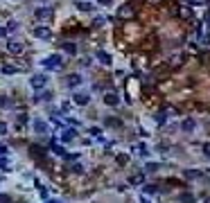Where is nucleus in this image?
<instances>
[{
    "mask_svg": "<svg viewBox=\"0 0 210 203\" xmlns=\"http://www.w3.org/2000/svg\"><path fill=\"white\" fill-rule=\"evenodd\" d=\"M75 136H77V131H75V129H68V131H63L61 140H63V142H70V140H72Z\"/></svg>",
    "mask_w": 210,
    "mask_h": 203,
    "instance_id": "nucleus-10",
    "label": "nucleus"
},
{
    "mask_svg": "<svg viewBox=\"0 0 210 203\" xmlns=\"http://www.w3.org/2000/svg\"><path fill=\"white\" fill-rule=\"evenodd\" d=\"M41 63L45 68H61L63 66V59H61V56H50V59H43Z\"/></svg>",
    "mask_w": 210,
    "mask_h": 203,
    "instance_id": "nucleus-1",
    "label": "nucleus"
},
{
    "mask_svg": "<svg viewBox=\"0 0 210 203\" xmlns=\"http://www.w3.org/2000/svg\"><path fill=\"white\" fill-rule=\"evenodd\" d=\"M0 36H7V30H5V27H0Z\"/></svg>",
    "mask_w": 210,
    "mask_h": 203,
    "instance_id": "nucleus-28",
    "label": "nucleus"
},
{
    "mask_svg": "<svg viewBox=\"0 0 210 203\" xmlns=\"http://www.w3.org/2000/svg\"><path fill=\"white\" fill-rule=\"evenodd\" d=\"M120 124H122V122H120L118 117H108L106 120V127H120Z\"/></svg>",
    "mask_w": 210,
    "mask_h": 203,
    "instance_id": "nucleus-16",
    "label": "nucleus"
},
{
    "mask_svg": "<svg viewBox=\"0 0 210 203\" xmlns=\"http://www.w3.org/2000/svg\"><path fill=\"white\" fill-rule=\"evenodd\" d=\"M151 2H158V0H151Z\"/></svg>",
    "mask_w": 210,
    "mask_h": 203,
    "instance_id": "nucleus-30",
    "label": "nucleus"
},
{
    "mask_svg": "<svg viewBox=\"0 0 210 203\" xmlns=\"http://www.w3.org/2000/svg\"><path fill=\"white\" fill-rule=\"evenodd\" d=\"M79 9H82V11H91L93 5H88V2H79Z\"/></svg>",
    "mask_w": 210,
    "mask_h": 203,
    "instance_id": "nucleus-20",
    "label": "nucleus"
},
{
    "mask_svg": "<svg viewBox=\"0 0 210 203\" xmlns=\"http://www.w3.org/2000/svg\"><path fill=\"white\" fill-rule=\"evenodd\" d=\"M16 27H18V25H16V20H11L9 25H7V30H9V32H14V30H16Z\"/></svg>",
    "mask_w": 210,
    "mask_h": 203,
    "instance_id": "nucleus-25",
    "label": "nucleus"
},
{
    "mask_svg": "<svg viewBox=\"0 0 210 203\" xmlns=\"http://www.w3.org/2000/svg\"><path fill=\"white\" fill-rule=\"evenodd\" d=\"M97 56H99V61H102L104 66H108V63H111V56H108L106 52H97Z\"/></svg>",
    "mask_w": 210,
    "mask_h": 203,
    "instance_id": "nucleus-13",
    "label": "nucleus"
},
{
    "mask_svg": "<svg viewBox=\"0 0 210 203\" xmlns=\"http://www.w3.org/2000/svg\"><path fill=\"white\" fill-rule=\"evenodd\" d=\"M34 36H36V39L47 41L52 36V30H50V27H34Z\"/></svg>",
    "mask_w": 210,
    "mask_h": 203,
    "instance_id": "nucleus-3",
    "label": "nucleus"
},
{
    "mask_svg": "<svg viewBox=\"0 0 210 203\" xmlns=\"http://www.w3.org/2000/svg\"><path fill=\"white\" fill-rule=\"evenodd\" d=\"M5 133H7V124H5V122H0V136H5Z\"/></svg>",
    "mask_w": 210,
    "mask_h": 203,
    "instance_id": "nucleus-24",
    "label": "nucleus"
},
{
    "mask_svg": "<svg viewBox=\"0 0 210 203\" xmlns=\"http://www.w3.org/2000/svg\"><path fill=\"white\" fill-rule=\"evenodd\" d=\"M77 84H82V77H79V75L68 77V86H77Z\"/></svg>",
    "mask_w": 210,
    "mask_h": 203,
    "instance_id": "nucleus-14",
    "label": "nucleus"
},
{
    "mask_svg": "<svg viewBox=\"0 0 210 203\" xmlns=\"http://www.w3.org/2000/svg\"><path fill=\"white\" fill-rule=\"evenodd\" d=\"M2 72H5V75H14L16 68H14V66H5V68H2Z\"/></svg>",
    "mask_w": 210,
    "mask_h": 203,
    "instance_id": "nucleus-21",
    "label": "nucleus"
},
{
    "mask_svg": "<svg viewBox=\"0 0 210 203\" xmlns=\"http://www.w3.org/2000/svg\"><path fill=\"white\" fill-rule=\"evenodd\" d=\"M63 52H68V54H77V45L75 43H61Z\"/></svg>",
    "mask_w": 210,
    "mask_h": 203,
    "instance_id": "nucleus-8",
    "label": "nucleus"
},
{
    "mask_svg": "<svg viewBox=\"0 0 210 203\" xmlns=\"http://www.w3.org/2000/svg\"><path fill=\"white\" fill-rule=\"evenodd\" d=\"M203 153H206V156L210 158V144H206V147H203Z\"/></svg>",
    "mask_w": 210,
    "mask_h": 203,
    "instance_id": "nucleus-26",
    "label": "nucleus"
},
{
    "mask_svg": "<svg viewBox=\"0 0 210 203\" xmlns=\"http://www.w3.org/2000/svg\"><path fill=\"white\" fill-rule=\"evenodd\" d=\"M52 151H54V153H56V156H63V158H68V153H66V151H63V147H59V144H56V142H54V140H52Z\"/></svg>",
    "mask_w": 210,
    "mask_h": 203,
    "instance_id": "nucleus-11",
    "label": "nucleus"
},
{
    "mask_svg": "<svg viewBox=\"0 0 210 203\" xmlns=\"http://www.w3.org/2000/svg\"><path fill=\"white\" fill-rule=\"evenodd\" d=\"M97 2H102V5H108V2H111V0H97Z\"/></svg>",
    "mask_w": 210,
    "mask_h": 203,
    "instance_id": "nucleus-29",
    "label": "nucleus"
},
{
    "mask_svg": "<svg viewBox=\"0 0 210 203\" xmlns=\"http://www.w3.org/2000/svg\"><path fill=\"white\" fill-rule=\"evenodd\" d=\"M7 47H9V52H14V54H18V52H23V43H18V41L9 39V43H7Z\"/></svg>",
    "mask_w": 210,
    "mask_h": 203,
    "instance_id": "nucleus-6",
    "label": "nucleus"
},
{
    "mask_svg": "<svg viewBox=\"0 0 210 203\" xmlns=\"http://www.w3.org/2000/svg\"><path fill=\"white\" fill-rule=\"evenodd\" d=\"M140 181H142V176H140V174H138V176H133V178H131V183H133V185H140Z\"/></svg>",
    "mask_w": 210,
    "mask_h": 203,
    "instance_id": "nucleus-23",
    "label": "nucleus"
},
{
    "mask_svg": "<svg viewBox=\"0 0 210 203\" xmlns=\"http://www.w3.org/2000/svg\"><path fill=\"white\" fill-rule=\"evenodd\" d=\"M194 129V120H183V131H192Z\"/></svg>",
    "mask_w": 210,
    "mask_h": 203,
    "instance_id": "nucleus-15",
    "label": "nucleus"
},
{
    "mask_svg": "<svg viewBox=\"0 0 210 203\" xmlns=\"http://www.w3.org/2000/svg\"><path fill=\"white\" fill-rule=\"evenodd\" d=\"M34 131H36V133H45V131H47V124H45L43 120H36V122H34Z\"/></svg>",
    "mask_w": 210,
    "mask_h": 203,
    "instance_id": "nucleus-7",
    "label": "nucleus"
},
{
    "mask_svg": "<svg viewBox=\"0 0 210 203\" xmlns=\"http://www.w3.org/2000/svg\"><path fill=\"white\" fill-rule=\"evenodd\" d=\"M120 16H122V18H131L133 16V7H122V9H120Z\"/></svg>",
    "mask_w": 210,
    "mask_h": 203,
    "instance_id": "nucleus-12",
    "label": "nucleus"
},
{
    "mask_svg": "<svg viewBox=\"0 0 210 203\" xmlns=\"http://www.w3.org/2000/svg\"><path fill=\"white\" fill-rule=\"evenodd\" d=\"M201 176V172H194V169H192V172H185V178H199Z\"/></svg>",
    "mask_w": 210,
    "mask_h": 203,
    "instance_id": "nucleus-19",
    "label": "nucleus"
},
{
    "mask_svg": "<svg viewBox=\"0 0 210 203\" xmlns=\"http://www.w3.org/2000/svg\"><path fill=\"white\" fill-rule=\"evenodd\" d=\"M5 153H7V147H5V144H0V156H5Z\"/></svg>",
    "mask_w": 210,
    "mask_h": 203,
    "instance_id": "nucleus-27",
    "label": "nucleus"
},
{
    "mask_svg": "<svg viewBox=\"0 0 210 203\" xmlns=\"http://www.w3.org/2000/svg\"><path fill=\"white\" fill-rule=\"evenodd\" d=\"M0 169H5V172H7V169H9V160H7L5 156L0 158Z\"/></svg>",
    "mask_w": 210,
    "mask_h": 203,
    "instance_id": "nucleus-17",
    "label": "nucleus"
},
{
    "mask_svg": "<svg viewBox=\"0 0 210 203\" xmlns=\"http://www.w3.org/2000/svg\"><path fill=\"white\" fill-rule=\"evenodd\" d=\"M30 84H32V88H43L47 84V75H34L30 79Z\"/></svg>",
    "mask_w": 210,
    "mask_h": 203,
    "instance_id": "nucleus-2",
    "label": "nucleus"
},
{
    "mask_svg": "<svg viewBox=\"0 0 210 203\" xmlns=\"http://www.w3.org/2000/svg\"><path fill=\"white\" fill-rule=\"evenodd\" d=\"M88 99H91V97H88L86 93H75V95H72V102H75V104H79V106L88 104Z\"/></svg>",
    "mask_w": 210,
    "mask_h": 203,
    "instance_id": "nucleus-5",
    "label": "nucleus"
},
{
    "mask_svg": "<svg viewBox=\"0 0 210 203\" xmlns=\"http://www.w3.org/2000/svg\"><path fill=\"white\" fill-rule=\"evenodd\" d=\"M156 192H158L156 185H147V187H145V194H156Z\"/></svg>",
    "mask_w": 210,
    "mask_h": 203,
    "instance_id": "nucleus-18",
    "label": "nucleus"
},
{
    "mask_svg": "<svg viewBox=\"0 0 210 203\" xmlns=\"http://www.w3.org/2000/svg\"><path fill=\"white\" fill-rule=\"evenodd\" d=\"M104 102H106V104H111V106H115V104L120 102V97L113 95V93H108V95H104Z\"/></svg>",
    "mask_w": 210,
    "mask_h": 203,
    "instance_id": "nucleus-9",
    "label": "nucleus"
},
{
    "mask_svg": "<svg viewBox=\"0 0 210 203\" xmlns=\"http://www.w3.org/2000/svg\"><path fill=\"white\" fill-rule=\"evenodd\" d=\"M27 122V117L25 115H21V117H16V127H23V124H25Z\"/></svg>",
    "mask_w": 210,
    "mask_h": 203,
    "instance_id": "nucleus-22",
    "label": "nucleus"
},
{
    "mask_svg": "<svg viewBox=\"0 0 210 203\" xmlns=\"http://www.w3.org/2000/svg\"><path fill=\"white\" fill-rule=\"evenodd\" d=\"M54 16V9L45 7V9H36V20H45V18H52Z\"/></svg>",
    "mask_w": 210,
    "mask_h": 203,
    "instance_id": "nucleus-4",
    "label": "nucleus"
}]
</instances>
